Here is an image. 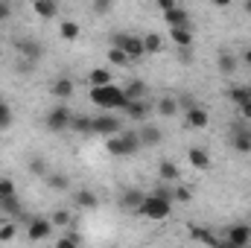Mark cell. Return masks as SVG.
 <instances>
[{
    "label": "cell",
    "instance_id": "1",
    "mask_svg": "<svg viewBox=\"0 0 251 248\" xmlns=\"http://www.w3.org/2000/svg\"><path fill=\"white\" fill-rule=\"evenodd\" d=\"M91 102L97 108H123L128 102L123 85H91Z\"/></svg>",
    "mask_w": 251,
    "mask_h": 248
},
{
    "label": "cell",
    "instance_id": "2",
    "mask_svg": "<svg viewBox=\"0 0 251 248\" xmlns=\"http://www.w3.org/2000/svg\"><path fill=\"white\" fill-rule=\"evenodd\" d=\"M140 149H143L140 131H117L108 137V155H114V158H131Z\"/></svg>",
    "mask_w": 251,
    "mask_h": 248
},
{
    "label": "cell",
    "instance_id": "3",
    "mask_svg": "<svg viewBox=\"0 0 251 248\" xmlns=\"http://www.w3.org/2000/svg\"><path fill=\"white\" fill-rule=\"evenodd\" d=\"M170 213H173V198H164L158 193H149L137 207V216L143 219H167Z\"/></svg>",
    "mask_w": 251,
    "mask_h": 248
},
{
    "label": "cell",
    "instance_id": "4",
    "mask_svg": "<svg viewBox=\"0 0 251 248\" xmlns=\"http://www.w3.org/2000/svg\"><path fill=\"white\" fill-rule=\"evenodd\" d=\"M111 47H117V50H123L126 56L134 62V59H140V56H146V50H143V38H137V35H126V32H114L111 35Z\"/></svg>",
    "mask_w": 251,
    "mask_h": 248
},
{
    "label": "cell",
    "instance_id": "5",
    "mask_svg": "<svg viewBox=\"0 0 251 248\" xmlns=\"http://www.w3.org/2000/svg\"><path fill=\"white\" fill-rule=\"evenodd\" d=\"M251 246V225H228L216 248H246Z\"/></svg>",
    "mask_w": 251,
    "mask_h": 248
},
{
    "label": "cell",
    "instance_id": "6",
    "mask_svg": "<svg viewBox=\"0 0 251 248\" xmlns=\"http://www.w3.org/2000/svg\"><path fill=\"white\" fill-rule=\"evenodd\" d=\"M70 120H73L70 108L56 105V108H50V111H47L44 125H47V131H53V134H64V131H70Z\"/></svg>",
    "mask_w": 251,
    "mask_h": 248
},
{
    "label": "cell",
    "instance_id": "7",
    "mask_svg": "<svg viewBox=\"0 0 251 248\" xmlns=\"http://www.w3.org/2000/svg\"><path fill=\"white\" fill-rule=\"evenodd\" d=\"M123 111H126V117L128 120H134V123H146L149 120V114L155 111V105H149L146 102V97L143 99H128L123 105Z\"/></svg>",
    "mask_w": 251,
    "mask_h": 248
},
{
    "label": "cell",
    "instance_id": "8",
    "mask_svg": "<svg viewBox=\"0 0 251 248\" xmlns=\"http://www.w3.org/2000/svg\"><path fill=\"white\" fill-rule=\"evenodd\" d=\"M117 131H123L120 117H114V114H100V117H94V134L111 137V134H117Z\"/></svg>",
    "mask_w": 251,
    "mask_h": 248
},
{
    "label": "cell",
    "instance_id": "9",
    "mask_svg": "<svg viewBox=\"0 0 251 248\" xmlns=\"http://www.w3.org/2000/svg\"><path fill=\"white\" fill-rule=\"evenodd\" d=\"M15 50H18L24 59H32V62H41V59H44V47H41L35 38H15Z\"/></svg>",
    "mask_w": 251,
    "mask_h": 248
},
{
    "label": "cell",
    "instance_id": "10",
    "mask_svg": "<svg viewBox=\"0 0 251 248\" xmlns=\"http://www.w3.org/2000/svg\"><path fill=\"white\" fill-rule=\"evenodd\" d=\"M26 234H29V240H32V243H41V240H47V237L53 234V222H50V219H44V216H32V219H29Z\"/></svg>",
    "mask_w": 251,
    "mask_h": 248
},
{
    "label": "cell",
    "instance_id": "11",
    "mask_svg": "<svg viewBox=\"0 0 251 248\" xmlns=\"http://www.w3.org/2000/svg\"><path fill=\"white\" fill-rule=\"evenodd\" d=\"M143 198H146V193H143L140 187H128V190L120 193V198H117V201H120V207H123V210L137 213V207H140V201H143Z\"/></svg>",
    "mask_w": 251,
    "mask_h": 248
},
{
    "label": "cell",
    "instance_id": "12",
    "mask_svg": "<svg viewBox=\"0 0 251 248\" xmlns=\"http://www.w3.org/2000/svg\"><path fill=\"white\" fill-rule=\"evenodd\" d=\"M231 146H234L237 152L249 155V152H251V137H249V128H240V125H234V128H231Z\"/></svg>",
    "mask_w": 251,
    "mask_h": 248
},
{
    "label": "cell",
    "instance_id": "13",
    "mask_svg": "<svg viewBox=\"0 0 251 248\" xmlns=\"http://www.w3.org/2000/svg\"><path fill=\"white\" fill-rule=\"evenodd\" d=\"M158 175H161V181H164V184H178L181 170H178V164H176V161H161V164H158Z\"/></svg>",
    "mask_w": 251,
    "mask_h": 248
},
{
    "label": "cell",
    "instance_id": "14",
    "mask_svg": "<svg viewBox=\"0 0 251 248\" xmlns=\"http://www.w3.org/2000/svg\"><path fill=\"white\" fill-rule=\"evenodd\" d=\"M73 91H76V88H73V79H67V76H59V79L50 85V94H53L56 99H70Z\"/></svg>",
    "mask_w": 251,
    "mask_h": 248
},
{
    "label": "cell",
    "instance_id": "15",
    "mask_svg": "<svg viewBox=\"0 0 251 248\" xmlns=\"http://www.w3.org/2000/svg\"><path fill=\"white\" fill-rule=\"evenodd\" d=\"M32 9H35V15H38V18L50 21V18H56V15H59V0H32Z\"/></svg>",
    "mask_w": 251,
    "mask_h": 248
},
{
    "label": "cell",
    "instance_id": "16",
    "mask_svg": "<svg viewBox=\"0 0 251 248\" xmlns=\"http://www.w3.org/2000/svg\"><path fill=\"white\" fill-rule=\"evenodd\" d=\"M170 38L176 47H193V29L190 26H170Z\"/></svg>",
    "mask_w": 251,
    "mask_h": 248
},
{
    "label": "cell",
    "instance_id": "17",
    "mask_svg": "<svg viewBox=\"0 0 251 248\" xmlns=\"http://www.w3.org/2000/svg\"><path fill=\"white\" fill-rule=\"evenodd\" d=\"M190 240H196V243H201V246H210L216 248L219 246V237H213L207 228H201V225H190Z\"/></svg>",
    "mask_w": 251,
    "mask_h": 248
},
{
    "label": "cell",
    "instance_id": "18",
    "mask_svg": "<svg viewBox=\"0 0 251 248\" xmlns=\"http://www.w3.org/2000/svg\"><path fill=\"white\" fill-rule=\"evenodd\" d=\"M123 91L128 99H143L149 94V85L143 79H128V82H123Z\"/></svg>",
    "mask_w": 251,
    "mask_h": 248
},
{
    "label": "cell",
    "instance_id": "19",
    "mask_svg": "<svg viewBox=\"0 0 251 248\" xmlns=\"http://www.w3.org/2000/svg\"><path fill=\"white\" fill-rule=\"evenodd\" d=\"M73 201H76V207H82V210H94V207L100 204V198H97L94 190H76V193H73Z\"/></svg>",
    "mask_w": 251,
    "mask_h": 248
},
{
    "label": "cell",
    "instance_id": "20",
    "mask_svg": "<svg viewBox=\"0 0 251 248\" xmlns=\"http://www.w3.org/2000/svg\"><path fill=\"white\" fill-rule=\"evenodd\" d=\"M187 123L193 125V128H204V125L210 123V117H207V111L201 108V105H187Z\"/></svg>",
    "mask_w": 251,
    "mask_h": 248
},
{
    "label": "cell",
    "instance_id": "21",
    "mask_svg": "<svg viewBox=\"0 0 251 248\" xmlns=\"http://www.w3.org/2000/svg\"><path fill=\"white\" fill-rule=\"evenodd\" d=\"M187 161L196 170H210V155H207V149H201V146H193V149H190Z\"/></svg>",
    "mask_w": 251,
    "mask_h": 248
},
{
    "label": "cell",
    "instance_id": "22",
    "mask_svg": "<svg viewBox=\"0 0 251 248\" xmlns=\"http://www.w3.org/2000/svg\"><path fill=\"white\" fill-rule=\"evenodd\" d=\"M164 21H167V26H190V15L181 6H173L170 12H164Z\"/></svg>",
    "mask_w": 251,
    "mask_h": 248
},
{
    "label": "cell",
    "instance_id": "23",
    "mask_svg": "<svg viewBox=\"0 0 251 248\" xmlns=\"http://www.w3.org/2000/svg\"><path fill=\"white\" fill-rule=\"evenodd\" d=\"M0 213H6L9 219H18L21 216V198L12 193V196H3L0 198Z\"/></svg>",
    "mask_w": 251,
    "mask_h": 248
},
{
    "label": "cell",
    "instance_id": "24",
    "mask_svg": "<svg viewBox=\"0 0 251 248\" xmlns=\"http://www.w3.org/2000/svg\"><path fill=\"white\" fill-rule=\"evenodd\" d=\"M161 140H164V131L158 125H143L140 128V143L143 146H158Z\"/></svg>",
    "mask_w": 251,
    "mask_h": 248
},
{
    "label": "cell",
    "instance_id": "25",
    "mask_svg": "<svg viewBox=\"0 0 251 248\" xmlns=\"http://www.w3.org/2000/svg\"><path fill=\"white\" fill-rule=\"evenodd\" d=\"M216 67H219V73L231 76V73H237L240 59H237V56H231V53H219V56H216Z\"/></svg>",
    "mask_w": 251,
    "mask_h": 248
},
{
    "label": "cell",
    "instance_id": "26",
    "mask_svg": "<svg viewBox=\"0 0 251 248\" xmlns=\"http://www.w3.org/2000/svg\"><path fill=\"white\" fill-rule=\"evenodd\" d=\"M155 111H158L161 117H176V114H178V99H176V97H164V99L155 102Z\"/></svg>",
    "mask_w": 251,
    "mask_h": 248
},
{
    "label": "cell",
    "instance_id": "27",
    "mask_svg": "<svg viewBox=\"0 0 251 248\" xmlns=\"http://www.w3.org/2000/svg\"><path fill=\"white\" fill-rule=\"evenodd\" d=\"M70 131H79V134H94V117L73 114V120H70Z\"/></svg>",
    "mask_w": 251,
    "mask_h": 248
},
{
    "label": "cell",
    "instance_id": "28",
    "mask_svg": "<svg viewBox=\"0 0 251 248\" xmlns=\"http://www.w3.org/2000/svg\"><path fill=\"white\" fill-rule=\"evenodd\" d=\"M44 184L50 187V190H59V193H64V190L70 187V178H67L64 173H47V175H44Z\"/></svg>",
    "mask_w": 251,
    "mask_h": 248
},
{
    "label": "cell",
    "instance_id": "29",
    "mask_svg": "<svg viewBox=\"0 0 251 248\" xmlns=\"http://www.w3.org/2000/svg\"><path fill=\"white\" fill-rule=\"evenodd\" d=\"M143 50H146V53H161V50H164V38H161L158 32L143 35Z\"/></svg>",
    "mask_w": 251,
    "mask_h": 248
},
{
    "label": "cell",
    "instance_id": "30",
    "mask_svg": "<svg viewBox=\"0 0 251 248\" xmlns=\"http://www.w3.org/2000/svg\"><path fill=\"white\" fill-rule=\"evenodd\" d=\"M88 82H91V85H108V82H111V70H108V67H94V70L88 73Z\"/></svg>",
    "mask_w": 251,
    "mask_h": 248
},
{
    "label": "cell",
    "instance_id": "31",
    "mask_svg": "<svg viewBox=\"0 0 251 248\" xmlns=\"http://www.w3.org/2000/svg\"><path fill=\"white\" fill-rule=\"evenodd\" d=\"M26 167H29V173H32V175H38V178H44V175L50 173V170H47V161H44L41 155H32Z\"/></svg>",
    "mask_w": 251,
    "mask_h": 248
},
{
    "label": "cell",
    "instance_id": "32",
    "mask_svg": "<svg viewBox=\"0 0 251 248\" xmlns=\"http://www.w3.org/2000/svg\"><path fill=\"white\" fill-rule=\"evenodd\" d=\"M228 97H231V102H234V105H243L246 99H251V91H249V88H243V85H234V88L228 91Z\"/></svg>",
    "mask_w": 251,
    "mask_h": 248
},
{
    "label": "cell",
    "instance_id": "33",
    "mask_svg": "<svg viewBox=\"0 0 251 248\" xmlns=\"http://www.w3.org/2000/svg\"><path fill=\"white\" fill-rule=\"evenodd\" d=\"M59 32H62V38H64V41H76L82 29H79V24H76V21H64Z\"/></svg>",
    "mask_w": 251,
    "mask_h": 248
},
{
    "label": "cell",
    "instance_id": "34",
    "mask_svg": "<svg viewBox=\"0 0 251 248\" xmlns=\"http://www.w3.org/2000/svg\"><path fill=\"white\" fill-rule=\"evenodd\" d=\"M108 62H111V64H117V67H126V64H131V59L126 56L123 50H117V47H111V50H108Z\"/></svg>",
    "mask_w": 251,
    "mask_h": 248
},
{
    "label": "cell",
    "instance_id": "35",
    "mask_svg": "<svg viewBox=\"0 0 251 248\" xmlns=\"http://www.w3.org/2000/svg\"><path fill=\"white\" fill-rule=\"evenodd\" d=\"M50 222H53L56 228H64V225H70V213H67V210H53Z\"/></svg>",
    "mask_w": 251,
    "mask_h": 248
},
{
    "label": "cell",
    "instance_id": "36",
    "mask_svg": "<svg viewBox=\"0 0 251 248\" xmlns=\"http://www.w3.org/2000/svg\"><path fill=\"white\" fill-rule=\"evenodd\" d=\"M15 234H18V228H15L12 222L0 225V243H9V240H15Z\"/></svg>",
    "mask_w": 251,
    "mask_h": 248
},
{
    "label": "cell",
    "instance_id": "37",
    "mask_svg": "<svg viewBox=\"0 0 251 248\" xmlns=\"http://www.w3.org/2000/svg\"><path fill=\"white\" fill-rule=\"evenodd\" d=\"M91 6H94V12H97V15H105V12H111L114 0H91Z\"/></svg>",
    "mask_w": 251,
    "mask_h": 248
},
{
    "label": "cell",
    "instance_id": "38",
    "mask_svg": "<svg viewBox=\"0 0 251 248\" xmlns=\"http://www.w3.org/2000/svg\"><path fill=\"white\" fill-rule=\"evenodd\" d=\"M79 243H82V237H79V234H67V237H62V240L56 243V246H59V248H70V246H79Z\"/></svg>",
    "mask_w": 251,
    "mask_h": 248
},
{
    "label": "cell",
    "instance_id": "39",
    "mask_svg": "<svg viewBox=\"0 0 251 248\" xmlns=\"http://www.w3.org/2000/svg\"><path fill=\"white\" fill-rule=\"evenodd\" d=\"M190 193L187 187H173V201H190Z\"/></svg>",
    "mask_w": 251,
    "mask_h": 248
},
{
    "label": "cell",
    "instance_id": "40",
    "mask_svg": "<svg viewBox=\"0 0 251 248\" xmlns=\"http://www.w3.org/2000/svg\"><path fill=\"white\" fill-rule=\"evenodd\" d=\"M9 123H12V111H9L6 102H0V128H6Z\"/></svg>",
    "mask_w": 251,
    "mask_h": 248
},
{
    "label": "cell",
    "instance_id": "41",
    "mask_svg": "<svg viewBox=\"0 0 251 248\" xmlns=\"http://www.w3.org/2000/svg\"><path fill=\"white\" fill-rule=\"evenodd\" d=\"M12 193H15L12 178H0V198H3V196H12Z\"/></svg>",
    "mask_w": 251,
    "mask_h": 248
},
{
    "label": "cell",
    "instance_id": "42",
    "mask_svg": "<svg viewBox=\"0 0 251 248\" xmlns=\"http://www.w3.org/2000/svg\"><path fill=\"white\" fill-rule=\"evenodd\" d=\"M9 18H12V3L0 0V21H9Z\"/></svg>",
    "mask_w": 251,
    "mask_h": 248
},
{
    "label": "cell",
    "instance_id": "43",
    "mask_svg": "<svg viewBox=\"0 0 251 248\" xmlns=\"http://www.w3.org/2000/svg\"><path fill=\"white\" fill-rule=\"evenodd\" d=\"M240 108V114H243V120H251V99H246L243 105H237Z\"/></svg>",
    "mask_w": 251,
    "mask_h": 248
},
{
    "label": "cell",
    "instance_id": "44",
    "mask_svg": "<svg viewBox=\"0 0 251 248\" xmlns=\"http://www.w3.org/2000/svg\"><path fill=\"white\" fill-rule=\"evenodd\" d=\"M173 6H178V3H176V0H158V9H161V12H170Z\"/></svg>",
    "mask_w": 251,
    "mask_h": 248
},
{
    "label": "cell",
    "instance_id": "45",
    "mask_svg": "<svg viewBox=\"0 0 251 248\" xmlns=\"http://www.w3.org/2000/svg\"><path fill=\"white\" fill-rule=\"evenodd\" d=\"M231 3H234V0H213V6H222V9H225V6H231Z\"/></svg>",
    "mask_w": 251,
    "mask_h": 248
},
{
    "label": "cell",
    "instance_id": "46",
    "mask_svg": "<svg viewBox=\"0 0 251 248\" xmlns=\"http://www.w3.org/2000/svg\"><path fill=\"white\" fill-rule=\"evenodd\" d=\"M243 62H246V64H249V67H251V47H249V50H246V53H243Z\"/></svg>",
    "mask_w": 251,
    "mask_h": 248
},
{
    "label": "cell",
    "instance_id": "47",
    "mask_svg": "<svg viewBox=\"0 0 251 248\" xmlns=\"http://www.w3.org/2000/svg\"><path fill=\"white\" fill-rule=\"evenodd\" d=\"M246 15H251V0H246Z\"/></svg>",
    "mask_w": 251,
    "mask_h": 248
},
{
    "label": "cell",
    "instance_id": "48",
    "mask_svg": "<svg viewBox=\"0 0 251 248\" xmlns=\"http://www.w3.org/2000/svg\"><path fill=\"white\" fill-rule=\"evenodd\" d=\"M249 225H251V216H249Z\"/></svg>",
    "mask_w": 251,
    "mask_h": 248
},
{
    "label": "cell",
    "instance_id": "49",
    "mask_svg": "<svg viewBox=\"0 0 251 248\" xmlns=\"http://www.w3.org/2000/svg\"><path fill=\"white\" fill-rule=\"evenodd\" d=\"M249 137H251V128H249Z\"/></svg>",
    "mask_w": 251,
    "mask_h": 248
},
{
    "label": "cell",
    "instance_id": "50",
    "mask_svg": "<svg viewBox=\"0 0 251 248\" xmlns=\"http://www.w3.org/2000/svg\"><path fill=\"white\" fill-rule=\"evenodd\" d=\"M249 91H251V88H249Z\"/></svg>",
    "mask_w": 251,
    "mask_h": 248
}]
</instances>
